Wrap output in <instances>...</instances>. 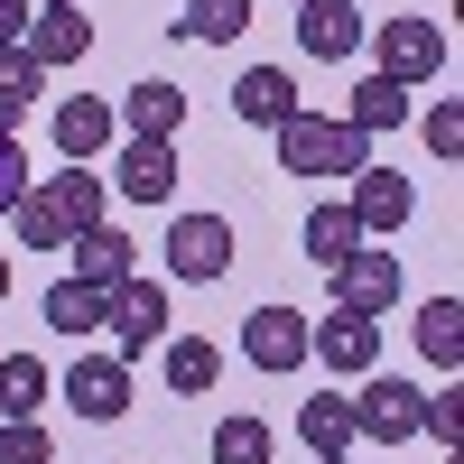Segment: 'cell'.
Returning <instances> with one entry per match:
<instances>
[{
    "mask_svg": "<svg viewBox=\"0 0 464 464\" xmlns=\"http://www.w3.org/2000/svg\"><path fill=\"white\" fill-rule=\"evenodd\" d=\"M269 140H279V168L288 177H362L372 168V140L353 121H334V111H288Z\"/></svg>",
    "mask_w": 464,
    "mask_h": 464,
    "instance_id": "cell-1",
    "label": "cell"
},
{
    "mask_svg": "<svg viewBox=\"0 0 464 464\" xmlns=\"http://www.w3.org/2000/svg\"><path fill=\"white\" fill-rule=\"evenodd\" d=\"M325 279H334V306H343V316H391L400 288H409V269H400L391 242H362L353 260H334Z\"/></svg>",
    "mask_w": 464,
    "mask_h": 464,
    "instance_id": "cell-2",
    "label": "cell"
},
{
    "mask_svg": "<svg viewBox=\"0 0 464 464\" xmlns=\"http://www.w3.org/2000/svg\"><path fill=\"white\" fill-rule=\"evenodd\" d=\"M372 47H381L372 74H391V84H409V93L446 74V28H437V19H381V28H372Z\"/></svg>",
    "mask_w": 464,
    "mask_h": 464,
    "instance_id": "cell-3",
    "label": "cell"
},
{
    "mask_svg": "<svg viewBox=\"0 0 464 464\" xmlns=\"http://www.w3.org/2000/svg\"><path fill=\"white\" fill-rule=\"evenodd\" d=\"M102 325H111V353L140 362L149 343H168V288L159 279H121V288L102 297Z\"/></svg>",
    "mask_w": 464,
    "mask_h": 464,
    "instance_id": "cell-4",
    "label": "cell"
},
{
    "mask_svg": "<svg viewBox=\"0 0 464 464\" xmlns=\"http://www.w3.org/2000/svg\"><path fill=\"white\" fill-rule=\"evenodd\" d=\"M306 362H325L343 391H353L362 372H381V316H343L334 306L325 325H306Z\"/></svg>",
    "mask_w": 464,
    "mask_h": 464,
    "instance_id": "cell-5",
    "label": "cell"
},
{
    "mask_svg": "<svg viewBox=\"0 0 464 464\" xmlns=\"http://www.w3.org/2000/svg\"><path fill=\"white\" fill-rule=\"evenodd\" d=\"M353 437H362V446H409V437H418V381L362 372V391H353Z\"/></svg>",
    "mask_w": 464,
    "mask_h": 464,
    "instance_id": "cell-6",
    "label": "cell"
},
{
    "mask_svg": "<svg viewBox=\"0 0 464 464\" xmlns=\"http://www.w3.org/2000/svg\"><path fill=\"white\" fill-rule=\"evenodd\" d=\"M56 391H65V409L84 418V428H111V418H130V362L121 353H84Z\"/></svg>",
    "mask_w": 464,
    "mask_h": 464,
    "instance_id": "cell-7",
    "label": "cell"
},
{
    "mask_svg": "<svg viewBox=\"0 0 464 464\" xmlns=\"http://www.w3.org/2000/svg\"><path fill=\"white\" fill-rule=\"evenodd\" d=\"M102 149H121V111H111V93H65L56 102V159L65 168H93Z\"/></svg>",
    "mask_w": 464,
    "mask_h": 464,
    "instance_id": "cell-8",
    "label": "cell"
},
{
    "mask_svg": "<svg viewBox=\"0 0 464 464\" xmlns=\"http://www.w3.org/2000/svg\"><path fill=\"white\" fill-rule=\"evenodd\" d=\"M242 362L269 372V381L297 372V362H306V316H297V306H279V297L251 306V316H242Z\"/></svg>",
    "mask_w": 464,
    "mask_h": 464,
    "instance_id": "cell-9",
    "label": "cell"
},
{
    "mask_svg": "<svg viewBox=\"0 0 464 464\" xmlns=\"http://www.w3.org/2000/svg\"><path fill=\"white\" fill-rule=\"evenodd\" d=\"M168 269L196 279V288H214L223 269H232V223L223 214H177L168 223Z\"/></svg>",
    "mask_w": 464,
    "mask_h": 464,
    "instance_id": "cell-10",
    "label": "cell"
},
{
    "mask_svg": "<svg viewBox=\"0 0 464 464\" xmlns=\"http://www.w3.org/2000/svg\"><path fill=\"white\" fill-rule=\"evenodd\" d=\"M362 37H372V19L353 10V0H297V47L316 65H353Z\"/></svg>",
    "mask_w": 464,
    "mask_h": 464,
    "instance_id": "cell-11",
    "label": "cell"
},
{
    "mask_svg": "<svg viewBox=\"0 0 464 464\" xmlns=\"http://www.w3.org/2000/svg\"><path fill=\"white\" fill-rule=\"evenodd\" d=\"M19 56H28V65L56 84V65H84V56H93V19H84V10H28Z\"/></svg>",
    "mask_w": 464,
    "mask_h": 464,
    "instance_id": "cell-12",
    "label": "cell"
},
{
    "mask_svg": "<svg viewBox=\"0 0 464 464\" xmlns=\"http://www.w3.org/2000/svg\"><path fill=\"white\" fill-rule=\"evenodd\" d=\"M343 214L362 223V242H381V232H400V223L418 214V186H409L400 168H362V177H353V205H343Z\"/></svg>",
    "mask_w": 464,
    "mask_h": 464,
    "instance_id": "cell-13",
    "label": "cell"
},
{
    "mask_svg": "<svg viewBox=\"0 0 464 464\" xmlns=\"http://www.w3.org/2000/svg\"><path fill=\"white\" fill-rule=\"evenodd\" d=\"M288 111H306L297 74H288V65H242V84H232V121H251V130H279Z\"/></svg>",
    "mask_w": 464,
    "mask_h": 464,
    "instance_id": "cell-14",
    "label": "cell"
},
{
    "mask_svg": "<svg viewBox=\"0 0 464 464\" xmlns=\"http://www.w3.org/2000/svg\"><path fill=\"white\" fill-rule=\"evenodd\" d=\"M111 111H121V140H168V149H177V130H186V93L168 84V74L130 84V93L111 102Z\"/></svg>",
    "mask_w": 464,
    "mask_h": 464,
    "instance_id": "cell-15",
    "label": "cell"
},
{
    "mask_svg": "<svg viewBox=\"0 0 464 464\" xmlns=\"http://www.w3.org/2000/svg\"><path fill=\"white\" fill-rule=\"evenodd\" d=\"M102 186H121L130 205H168L177 196V149L168 140H121V168H111Z\"/></svg>",
    "mask_w": 464,
    "mask_h": 464,
    "instance_id": "cell-16",
    "label": "cell"
},
{
    "mask_svg": "<svg viewBox=\"0 0 464 464\" xmlns=\"http://www.w3.org/2000/svg\"><path fill=\"white\" fill-rule=\"evenodd\" d=\"M65 251H74V269H65V279H84V288H102V297L121 288V279H140V269H130V232H121V223H93V232H74Z\"/></svg>",
    "mask_w": 464,
    "mask_h": 464,
    "instance_id": "cell-17",
    "label": "cell"
},
{
    "mask_svg": "<svg viewBox=\"0 0 464 464\" xmlns=\"http://www.w3.org/2000/svg\"><path fill=\"white\" fill-rule=\"evenodd\" d=\"M37 196L56 205V223L65 232H93V223H111V186H102V168H56Z\"/></svg>",
    "mask_w": 464,
    "mask_h": 464,
    "instance_id": "cell-18",
    "label": "cell"
},
{
    "mask_svg": "<svg viewBox=\"0 0 464 464\" xmlns=\"http://www.w3.org/2000/svg\"><path fill=\"white\" fill-rule=\"evenodd\" d=\"M409 111H418V102H409V84H391V74H362V84H353V102H343L334 121H353L362 140H381V130H400Z\"/></svg>",
    "mask_w": 464,
    "mask_h": 464,
    "instance_id": "cell-19",
    "label": "cell"
},
{
    "mask_svg": "<svg viewBox=\"0 0 464 464\" xmlns=\"http://www.w3.org/2000/svg\"><path fill=\"white\" fill-rule=\"evenodd\" d=\"M297 446L306 455H353V391H316L297 409Z\"/></svg>",
    "mask_w": 464,
    "mask_h": 464,
    "instance_id": "cell-20",
    "label": "cell"
},
{
    "mask_svg": "<svg viewBox=\"0 0 464 464\" xmlns=\"http://www.w3.org/2000/svg\"><path fill=\"white\" fill-rule=\"evenodd\" d=\"M223 381V343H205V334H168V391L177 400H205Z\"/></svg>",
    "mask_w": 464,
    "mask_h": 464,
    "instance_id": "cell-21",
    "label": "cell"
},
{
    "mask_svg": "<svg viewBox=\"0 0 464 464\" xmlns=\"http://www.w3.org/2000/svg\"><path fill=\"white\" fill-rule=\"evenodd\" d=\"M297 251L316 260V269H334V260H353V251H362V223L343 214V205H316V214L297 223Z\"/></svg>",
    "mask_w": 464,
    "mask_h": 464,
    "instance_id": "cell-22",
    "label": "cell"
},
{
    "mask_svg": "<svg viewBox=\"0 0 464 464\" xmlns=\"http://www.w3.org/2000/svg\"><path fill=\"white\" fill-rule=\"evenodd\" d=\"M418 353L437 372H464V297H428V316H418Z\"/></svg>",
    "mask_w": 464,
    "mask_h": 464,
    "instance_id": "cell-23",
    "label": "cell"
},
{
    "mask_svg": "<svg viewBox=\"0 0 464 464\" xmlns=\"http://www.w3.org/2000/svg\"><path fill=\"white\" fill-rule=\"evenodd\" d=\"M242 28H251V0H186V19H177L186 47H232Z\"/></svg>",
    "mask_w": 464,
    "mask_h": 464,
    "instance_id": "cell-24",
    "label": "cell"
},
{
    "mask_svg": "<svg viewBox=\"0 0 464 464\" xmlns=\"http://www.w3.org/2000/svg\"><path fill=\"white\" fill-rule=\"evenodd\" d=\"M47 391H56V381H47V362H37V353H0V418H37V409H47Z\"/></svg>",
    "mask_w": 464,
    "mask_h": 464,
    "instance_id": "cell-25",
    "label": "cell"
},
{
    "mask_svg": "<svg viewBox=\"0 0 464 464\" xmlns=\"http://www.w3.org/2000/svg\"><path fill=\"white\" fill-rule=\"evenodd\" d=\"M214 464H279L269 418H223V428H214Z\"/></svg>",
    "mask_w": 464,
    "mask_h": 464,
    "instance_id": "cell-26",
    "label": "cell"
},
{
    "mask_svg": "<svg viewBox=\"0 0 464 464\" xmlns=\"http://www.w3.org/2000/svg\"><path fill=\"white\" fill-rule=\"evenodd\" d=\"M37 102H47V74H37L19 47H0V130H10L19 111H37Z\"/></svg>",
    "mask_w": 464,
    "mask_h": 464,
    "instance_id": "cell-27",
    "label": "cell"
},
{
    "mask_svg": "<svg viewBox=\"0 0 464 464\" xmlns=\"http://www.w3.org/2000/svg\"><path fill=\"white\" fill-rule=\"evenodd\" d=\"M10 232H19V242H28V251H47V260H56V251L74 242V232L56 223V205H47V196H37V186H28V196L10 205Z\"/></svg>",
    "mask_w": 464,
    "mask_h": 464,
    "instance_id": "cell-28",
    "label": "cell"
},
{
    "mask_svg": "<svg viewBox=\"0 0 464 464\" xmlns=\"http://www.w3.org/2000/svg\"><path fill=\"white\" fill-rule=\"evenodd\" d=\"M47 325H56V334H93V325H102V288L56 279V288H47Z\"/></svg>",
    "mask_w": 464,
    "mask_h": 464,
    "instance_id": "cell-29",
    "label": "cell"
},
{
    "mask_svg": "<svg viewBox=\"0 0 464 464\" xmlns=\"http://www.w3.org/2000/svg\"><path fill=\"white\" fill-rule=\"evenodd\" d=\"M428 159H446V168L464 159V102H455V93L428 102Z\"/></svg>",
    "mask_w": 464,
    "mask_h": 464,
    "instance_id": "cell-30",
    "label": "cell"
},
{
    "mask_svg": "<svg viewBox=\"0 0 464 464\" xmlns=\"http://www.w3.org/2000/svg\"><path fill=\"white\" fill-rule=\"evenodd\" d=\"M0 464H56L47 428H37V418H0Z\"/></svg>",
    "mask_w": 464,
    "mask_h": 464,
    "instance_id": "cell-31",
    "label": "cell"
},
{
    "mask_svg": "<svg viewBox=\"0 0 464 464\" xmlns=\"http://www.w3.org/2000/svg\"><path fill=\"white\" fill-rule=\"evenodd\" d=\"M28 186H37V177H28V149H19V130H0V223H10V205L28 196Z\"/></svg>",
    "mask_w": 464,
    "mask_h": 464,
    "instance_id": "cell-32",
    "label": "cell"
},
{
    "mask_svg": "<svg viewBox=\"0 0 464 464\" xmlns=\"http://www.w3.org/2000/svg\"><path fill=\"white\" fill-rule=\"evenodd\" d=\"M28 37V0H0V47H19Z\"/></svg>",
    "mask_w": 464,
    "mask_h": 464,
    "instance_id": "cell-33",
    "label": "cell"
},
{
    "mask_svg": "<svg viewBox=\"0 0 464 464\" xmlns=\"http://www.w3.org/2000/svg\"><path fill=\"white\" fill-rule=\"evenodd\" d=\"M28 10H84V0H28Z\"/></svg>",
    "mask_w": 464,
    "mask_h": 464,
    "instance_id": "cell-34",
    "label": "cell"
},
{
    "mask_svg": "<svg viewBox=\"0 0 464 464\" xmlns=\"http://www.w3.org/2000/svg\"><path fill=\"white\" fill-rule=\"evenodd\" d=\"M0 297H10V251H0Z\"/></svg>",
    "mask_w": 464,
    "mask_h": 464,
    "instance_id": "cell-35",
    "label": "cell"
},
{
    "mask_svg": "<svg viewBox=\"0 0 464 464\" xmlns=\"http://www.w3.org/2000/svg\"><path fill=\"white\" fill-rule=\"evenodd\" d=\"M316 464H353V455H316Z\"/></svg>",
    "mask_w": 464,
    "mask_h": 464,
    "instance_id": "cell-36",
    "label": "cell"
},
{
    "mask_svg": "<svg viewBox=\"0 0 464 464\" xmlns=\"http://www.w3.org/2000/svg\"><path fill=\"white\" fill-rule=\"evenodd\" d=\"M288 10H297V0H288Z\"/></svg>",
    "mask_w": 464,
    "mask_h": 464,
    "instance_id": "cell-37",
    "label": "cell"
}]
</instances>
